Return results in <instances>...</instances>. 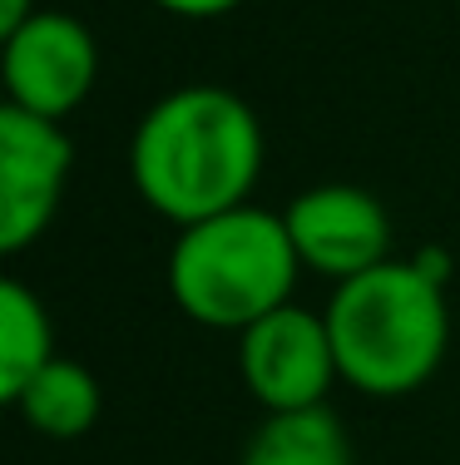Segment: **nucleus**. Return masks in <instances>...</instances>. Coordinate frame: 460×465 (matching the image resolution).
Instances as JSON below:
<instances>
[{
  "label": "nucleus",
  "mask_w": 460,
  "mask_h": 465,
  "mask_svg": "<svg viewBox=\"0 0 460 465\" xmlns=\"http://www.w3.org/2000/svg\"><path fill=\"white\" fill-rule=\"evenodd\" d=\"M54 361L50 312L25 282H0V401H15L35 371Z\"/></svg>",
  "instance_id": "10"
},
{
  "label": "nucleus",
  "mask_w": 460,
  "mask_h": 465,
  "mask_svg": "<svg viewBox=\"0 0 460 465\" xmlns=\"http://www.w3.org/2000/svg\"><path fill=\"white\" fill-rule=\"evenodd\" d=\"M74 143L60 119L0 104V252H25L60 213Z\"/></svg>",
  "instance_id": "6"
},
{
  "label": "nucleus",
  "mask_w": 460,
  "mask_h": 465,
  "mask_svg": "<svg viewBox=\"0 0 460 465\" xmlns=\"http://www.w3.org/2000/svg\"><path fill=\"white\" fill-rule=\"evenodd\" d=\"M238 465H357V456L332 406H302L262 416Z\"/></svg>",
  "instance_id": "9"
},
{
  "label": "nucleus",
  "mask_w": 460,
  "mask_h": 465,
  "mask_svg": "<svg viewBox=\"0 0 460 465\" xmlns=\"http://www.w3.org/2000/svg\"><path fill=\"white\" fill-rule=\"evenodd\" d=\"M288 232L302 268L327 282H347L391 258V213L371 188L357 183H317L302 188L288 208Z\"/></svg>",
  "instance_id": "7"
},
{
  "label": "nucleus",
  "mask_w": 460,
  "mask_h": 465,
  "mask_svg": "<svg viewBox=\"0 0 460 465\" xmlns=\"http://www.w3.org/2000/svg\"><path fill=\"white\" fill-rule=\"evenodd\" d=\"M238 371L262 411H302L327 406V391L342 376L337 347L327 331V312L282 302L238 331Z\"/></svg>",
  "instance_id": "5"
},
{
  "label": "nucleus",
  "mask_w": 460,
  "mask_h": 465,
  "mask_svg": "<svg viewBox=\"0 0 460 465\" xmlns=\"http://www.w3.org/2000/svg\"><path fill=\"white\" fill-rule=\"evenodd\" d=\"M322 312L342 381L377 401L421 391L445 361V282L416 258H387L381 268L337 282Z\"/></svg>",
  "instance_id": "2"
},
{
  "label": "nucleus",
  "mask_w": 460,
  "mask_h": 465,
  "mask_svg": "<svg viewBox=\"0 0 460 465\" xmlns=\"http://www.w3.org/2000/svg\"><path fill=\"white\" fill-rule=\"evenodd\" d=\"M30 15H35V0H0V35L20 30Z\"/></svg>",
  "instance_id": "12"
},
{
  "label": "nucleus",
  "mask_w": 460,
  "mask_h": 465,
  "mask_svg": "<svg viewBox=\"0 0 460 465\" xmlns=\"http://www.w3.org/2000/svg\"><path fill=\"white\" fill-rule=\"evenodd\" d=\"M20 411L35 436L45 440H80L94 430V420L104 411V391L100 381H94L90 367H80V361L70 357H54L45 371H35L25 381V391L10 401Z\"/></svg>",
  "instance_id": "8"
},
{
  "label": "nucleus",
  "mask_w": 460,
  "mask_h": 465,
  "mask_svg": "<svg viewBox=\"0 0 460 465\" xmlns=\"http://www.w3.org/2000/svg\"><path fill=\"white\" fill-rule=\"evenodd\" d=\"M262 173V124L243 94L183 84L153 99L129 139V179L173 228L253 203Z\"/></svg>",
  "instance_id": "1"
},
{
  "label": "nucleus",
  "mask_w": 460,
  "mask_h": 465,
  "mask_svg": "<svg viewBox=\"0 0 460 465\" xmlns=\"http://www.w3.org/2000/svg\"><path fill=\"white\" fill-rule=\"evenodd\" d=\"M153 5L179 15V20H218V15H228V10H238L243 0H153Z\"/></svg>",
  "instance_id": "11"
},
{
  "label": "nucleus",
  "mask_w": 460,
  "mask_h": 465,
  "mask_svg": "<svg viewBox=\"0 0 460 465\" xmlns=\"http://www.w3.org/2000/svg\"><path fill=\"white\" fill-rule=\"evenodd\" d=\"M5 104L45 119H70L100 80V45L90 25L64 10H35L20 30L0 35Z\"/></svg>",
  "instance_id": "4"
},
{
  "label": "nucleus",
  "mask_w": 460,
  "mask_h": 465,
  "mask_svg": "<svg viewBox=\"0 0 460 465\" xmlns=\"http://www.w3.org/2000/svg\"><path fill=\"white\" fill-rule=\"evenodd\" d=\"M302 258L282 213L258 203L179 228L169 248V297L189 322L243 331L292 302Z\"/></svg>",
  "instance_id": "3"
}]
</instances>
